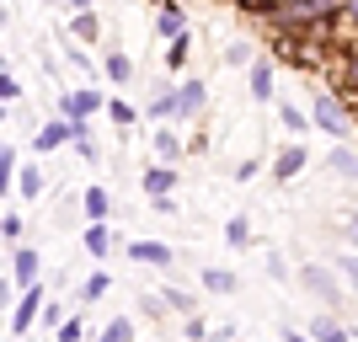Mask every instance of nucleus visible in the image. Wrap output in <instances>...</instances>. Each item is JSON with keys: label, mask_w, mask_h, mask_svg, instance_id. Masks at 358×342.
<instances>
[{"label": "nucleus", "mask_w": 358, "mask_h": 342, "mask_svg": "<svg viewBox=\"0 0 358 342\" xmlns=\"http://www.w3.org/2000/svg\"><path fill=\"white\" fill-rule=\"evenodd\" d=\"M310 118H315V129H321L331 145H348V139H353V107H348L337 91H321V86H315V97H310Z\"/></svg>", "instance_id": "nucleus-1"}, {"label": "nucleus", "mask_w": 358, "mask_h": 342, "mask_svg": "<svg viewBox=\"0 0 358 342\" xmlns=\"http://www.w3.org/2000/svg\"><path fill=\"white\" fill-rule=\"evenodd\" d=\"M294 278L305 283V289H310L327 311H331V305H343V289H348V283H343V273H337V268H327V262H305Z\"/></svg>", "instance_id": "nucleus-2"}, {"label": "nucleus", "mask_w": 358, "mask_h": 342, "mask_svg": "<svg viewBox=\"0 0 358 342\" xmlns=\"http://www.w3.org/2000/svg\"><path fill=\"white\" fill-rule=\"evenodd\" d=\"M43 305H48V294H43V283H32V289H22V299L11 305V337L16 342H27V332L43 321Z\"/></svg>", "instance_id": "nucleus-3"}, {"label": "nucleus", "mask_w": 358, "mask_h": 342, "mask_svg": "<svg viewBox=\"0 0 358 342\" xmlns=\"http://www.w3.org/2000/svg\"><path fill=\"white\" fill-rule=\"evenodd\" d=\"M107 107V97L96 86H64L59 91V118H96Z\"/></svg>", "instance_id": "nucleus-4"}, {"label": "nucleus", "mask_w": 358, "mask_h": 342, "mask_svg": "<svg viewBox=\"0 0 358 342\" xmlns=\"http://www.w3.org/2000/svg\"><path fill=\"white\" fill-rule=\"evenodd\" d=\"M11 262H6V268H11V289H32V283H43V257H38V246H27V241H22V246H11Z\"/></svg>", "instance_id": "nucleus-5"}, {"label": "nucleus", "mask_w": 358, "mask_h": 342, "mask_svg": "<svg viewBox=\"0 0 358 342\" xmlns=\"http://www.w3.org/2000/svg\"><path fill=\"white\" fill-rule=\"evenodd\" d=\"M305 166H310V150H305V139H289V145L278 150V155H273L268 177H273V182H294L299 171H305Z\"/></svg>", "instance_id": "nucleus-6"}, {"label": "nucleus", "mask_w": 358, "mask_h": 342, "mask_svg": "<svg viewBox=\"0 0 358 342\" xmlns=\"http://www.w3.org/2000/svg\"><path fill=\"white\" fill-rule=\"evenodd\" d=\"M64 145H75V118L38 123V134H32V150H38V155H54V150H64Z\"/></svg>", "instance_id": "nucleus-7"}, {"label": "nucleus", "mask_w": 358, "mask_h": 342, "mask_svg": "<svg viewBox=\"0 0 358 342\" xmlns=\"http://www.w3.org/2000/svg\"><path fill=\"white\" fill-rule=\"evenodd\" d=\"M246 91H252V102H262V107L278 102V70H273V59H257L252 70H246Z\"/></svg>", "instance_id": "nucleus-8"}, {"label": "nucleus", "mask_w": 358, "mask_h": 342, "mask_svg": "<svg viewBox=\"0 0 358 342\" xmlns=\"http://www.w3.org/2000/svg\"><path fill=\"white\" fill-rule=\"evenodd\" d=\"M123 252H129V262H139V268H171V262H177V252H171L166 241H150V236L129 241Z\"/></svg>", "instance_id": "nucleus-9"}, {"label": "nucleus", "mask_w": 358, "mask_h": 342, "mask_svg": "<svg viewBox=\"0 0 358 342\" xmlns=\"http://www.w3.org/2000/svg\"><path fill=\"white\" fill-rule=\"evenodd\" d=\"M203 107H209V86H203L198 75H187V80H177V123L198 118Z\"/></svg>", "instance_id": "nucleus-10"}, {"label": "nucleus", "mask_w": 358, "mask_h": 342, "mask_svg": "<svg viewBox=\"0 0 358 342\" xmlns=\"http://www.w3.org/2000/svg\"><path fill=\"white\" fill-rule=\"evenodd\" d=\"M139 187H145V198L177 193V166H171V161H150L145 171H139Z\"/></svg>", "instance_id": "nucleus-11"}, {"label": "nucleus", "mask_w": 358, "mask_h": 342, "mask_svg": "<svg viewBox=\"0 0 358 342\" xmlns=\"http://www.w3.org/2000/svg\"><path fill=\"white\" fill-rule=\"evenodd\" d=\"M80 214H86V225H107L113 220V193H107L102 182H91L86 193H80Z\"/></svg>", "instance_id": "nucleus-12"}, {"label": "nucleus", "mask_w": 358, "mask_h": 342, "mask_svg": "<svg viewBox=\"0 0 358 342\" xmlns=\"http://www.w3.org/2000/svg\"><path fill=\"white\" fill-rule=\"evenodd\" d=\"M305 332H310L315 342H348V337H353V327H348V321H337L331 311H315Z\"/></svg>", "instance_id": "nucleus-13"}, {"label": "nucleus", "mask_w": 358, "mask_h": 342, "mask_svg": "<svg viewBox=\"0 0 358 342\" xmlns=\"http://www.w3.org/2000/svg\"><path fill=\"white\" fill-rule=\"evenodd\" d=\"M64 38H70V43H102V16L96 11H70Z\"/></svg>", "instance_id": "nucleus-14"}, {"label": "nucleus", "mask_w": 358, "mask_h": 342, "mask_svg": "<svg viewBox=\"0 0 358 342\" xmlns=\"http://www.w3.org/2000/svg\"><path fill=\"white\" fill-rule=\"evenodd\" d=\"M150 145H155V161H171V166L187 155V139L177 129H150Z\"/></svg>", "instance_id": "nucleus-15"}, {"label": "nucleus", "mask_w": 358, "mask_h": 342, "mask_svg": "<svg viewBox=\"0 0 358 342\" xmlns=\"http://www.w3.org/2000/svg\"><path fill=\"white\" fill-rule=\"evenodd\" d=\"M150 27H155V38H161V43H171V38H182V32H187V11H182V6H161Z\"/></svg>", "instance_id": "nucleus-16"}, {"label": "nucleus", "mask_w": 358, "mask_h": 342, "mask_svg": "<svg viewBox=\"0 0 358 342\" xmlns=\"http://www.w3.org/2000/svg\"><path fill=\"white\" fill-rule=\"evenodd\" d=\"M102 75H107V86H129V80H134V59H129L123 48H107L102 54Z\"/></svg>", "instance_id": "nucleus-17"}, {"label": "nucleus", "mask_w": 358, "mask_h": 342, "mask_svg": "<svg viewBox=\"0 0 358 342\" xmlns=\"http://www.w3.org/2000/svg\"><path fill=\"white\" fill-rule=\"evenodd\" d=\"M220 59H224V70H252V64L262 59V54H257V48L246 43V38H230V43L220 48Z\"/></svg>", "instance_id": "nucleus-18"}, {"label": "nucleus", "mask_w": 358, "mask_h": 342, "mask_svg": "<svg viewBox=\"0 0 358 342\" xmlns=\"http://www.w3.org/2000/svg\"><path fill=\"white\" fill-rule=\"evenodd\" d=\"M80 246H86V257H91V262H107V257H113V230H107V225H86Z\"/></svg>", "instance_id": "nucleus-19"}, {"label": "nucleus", "mask_w": 358, "mask_h": 342, "mask_svg": "<svg viewBox=\"0 0 358 342\" xmlns=\"http://www.w3.org/2000/svg\"><path fill=\"white\" fill-rule=\"evenodd\" d=\"M327 171H337L343 182H358V150H353V145H331Z\"/></svg>", "instance_id": "nucleus-20"}, {"label": "nucleus", "mask_w": 358, "mask_h": 342, "mask_svg": "<svg viewBox=\"0 0 358 342\" xmlns=\"http://www.w3.org/2000/svg\"><path fill=\"white\" fill-rule=\"evenodd\" d=\"M278 123H284V129H289V134H310V129H315V118H310V107H294V102H278Z\"/></svg>", "instance_id": "nucleus-21"}, {"label": "nucleus", "mask_w": 358, "mask_h": 342, "mask_svg": "<svg viewBox=\"0 0 358 342\" xmlns=\"http://www.w3.org/2000/svg\"><path fill=\"white\" fill-rule=\"evenodd\" d=\"M75 155H80L86 166L102 161V150H96V134H91V118H75Z\"/></svg>", "instance_id": "nucleus-22"}, {"label": "nucleus", "mask_w": 358, "mask_h": 342, "mask_svg": "<svg viewBox=\"0 0 358 342\" xmlns=\"http://www.w3.org/2000/svg\"><path fill=\"white\" fill-rule=\"evenodd\" d=\"M187 59H193V27L182 32V38H171V43H166V70H171V75L187 70Z\"/></svg>", "instance_id": "nucleus-23"}, {"label": "nucleus", "mask_w": 358, "mask_h": 342, "mask_svg": "<svg viewBox=\"0 0 358 342\" xmlns=\"http://www.w3.org/2000/svg\"><path fill=\"white\" fill-rule=\"evenodd\" d=\"M224 246H230V252H246V246H252V220H246V214H230V220H224Z\"/></svg>", "instance_id": "nucleus-24"}, {"label": "nucleus", "mask_w": 358, "mask_h": 342, "mask_svg": "<svg viewBox=\"0 0 358 342\" xmlns=\"http://www.w3.org/2000/svg\"><path fill=\"white\" fill-rule=\"evenodd\" d=\"M16 177H22V155H16V145L6 139V145H0V187L11 193V187H16Z\"/></svg>", "instance_id": "nucleus-25"}, {"label": "nucleus", "mask_w": 358, "mask_h": 342, "mask_svg": "<svg viewBox=\"0 0 358 342\" xmlns=\"http://www.w3.org/2000/svg\"><path fill=\"white\" fill-rule=\"evenodd\" d=\"M107 289H113V278H107V268L86 273V283H80V305H96V299H107Z\"/></svg>", "instance_id": "nucleus-26"}, {"label": "nucleus", "mask_w": 358, "mask_h": 342, "mask_svg": "<svg viewBox=\"0 0 358 342\" xmlns=\"http://www.w3.org/2000/svg\"><path fill=\"white\" fill-rule=\"evenodd\" d=\"M145 118H177V86H161L155 97H150Z\"/></svg>", "instance_id": "nucleus-27"}, {"label": "nucleus", "mask_w": 358, "mask_h": 342, "mask_svg": "<svg viewBox=\"0 0 358 342\" xmlns=\"http://www.w3.org/2000/svg\"><path fill=\"white\" fill-rule=\"evenodd\" d=\"M16 187H22V204H38L43 198V166H22Z\"/></svg>", "instance_id": "nucleus-28"}, {"label": "nucleus", "mask_w": 358, "mask_h": 342, "mask_svg": "<svg viewBox=\"0 0 358 342\" xmlns=\"http://www.w3.org/2000/svg\"><path fill=\"white\" fill-rule=\"evenodd\" d=\"M161 294H166V305H171V315H182V321L198 315V294L193 289H161Z\"/></svg>", "instance_id": "nucleus-29"}, {"label": "nucleus", "mask_w": 358, "mask_h": 342, "mask_svg": "<svg viewBox=\"0 0 358 342\" xmlns=\"http://www.w3.org/2000/svg\"><path fill=\"white\" fill-rule=\"evenodd\" d=\"M236 273L230 268H203V289H209V294H236Z\"/></svg>", "instance_id": "nucleus-30"}, {"label": "nucleus", "mask_w": 358, "mask_h": 342, "mask_svg": "<svg viewBox=\"0 0 358 342\" xmlns=\"http://www.w3.org/2000/svg\"><path fill=\"white\" fill-rule=\"evenodd\" d=\"M0 236H6V246H22V236H27L22 208H6V214H0Z\"/></svg>", "instance_id": "nucleus-31"}, {"label": "nucleus", "mask_w": 358, "mask_h": 342, "mask_svg": "<svg viewBox=\"0 0 358 342\" xmlns=\"http://www.w3.org/2000/svg\"><path fill=\"white\" fill-rule=\"evenodd\" d=\"M107 118L118 123V129H134V123H139V107L123 102V97H107Z\"/></svg>", "instance_id": "nucleus-32"}, {"label": "nucleus", "mask_w": 358, "mask_h": 342, "mask_svg": "<svg viewBox=\"0 0 358 342\" xmlns=\"http://www.w3.org/2000/svg\"><path fill=\"white\" fill-rule=\"evenodd\" d=\"M96 342H134V321H129V315H113V321L96 332Z\"/></svg>", "instance_id": "nucleus-33"}, {"label": "nucleus", "mask_w": 358, "mask_h": 342, "mask_svg": "<svg viewBox=\"0 0 358 342\" xmlns=\"http://www.w3.org/2000/svg\"><path fill=\"white\" fill-rule=\"evenodd\" d=\"M241 16H262V22H273V16L284 11V0H236Z\"/></svg>", "instance_id": "nucleus-34"}, {"label": "nucleus", "mask_w": 358, "mask_h": 342, "mask_svg": "<svg viewBox=\"0 0 358 342\" xmlns=\"http://www.w3.org/2000/svg\"><path fill=\"white\" fill-rule=\"evenodd\" d=\"M331 268L343 273V283H348V289H353V294H358V252H353V246H348V252H337V257H331Z\"/></svg>", "instance_id": "nucleus-35"}, {"label": "nucleus", "mask_w": 358, "mask_h": 342, "mask_svg": "<svg viewBox=\"0 0 358 342\" xmlns=\"http://www.w3.org/2000/svg\"><path fill=\"white\" fill-rule=\"evenodd\" d=\"M0 102H6V107L22 102V80H16V70H0Z\"/></svg>", "instance_id": "nucleus-36"}, {"label": "nucleus", "mask_w": 358, "mask_h": 342, "mask_svg": "<svg viewBox=\"0 0 358 342\" xmlns=\"http://www.w3.org/2000/svg\"><path fill=\"white\" fill-rule=\"evenodd\" d=\"M80 337H86V321H80V315H64L59 332H54V342H80Z\"/></svg>", "instance_id": "nucleus-37"}, {"label": "nucleus", "mask_w": 358, "mask_h": 342, "mask_svg": "<svg viewBox=\"0 0 358 342\" xmlns=\"http://www.w3.org/2000/svg\"><path fill=\"white\" fill-rule=\"evenodd\" d=\"M182 332H187V342H209V337H214V327L203 321V315H187V321H182Z\"/></svg>", "instance_id": "nucleus-38"}, {"label": "nucleus", "mask_w": 358, "mask_h": 342, "mask_svg": "<svg viewBox=\"0 0 358 342\" xmlns=\"http://www.w3.org/2000/svg\"><path fill=\"white\" fill-rule=\"evenodd\" d=\"M139 311H145L150 321H161V315L171 311V305H166V294H145V299H139Z\"/></svg>", "instance_id": "nucleus-39"}, {"label": "nucleus", "mask_w": 358, "mask_h": 342, "mask_svg": "<svg viewBox=\"0 0 358 342\" xmlns=\"http://www.w3.org/2000/svg\"><path fill=\"white\" fill-rule=\"evenodd\" d=\"M236 182H252V177H262V161L257 155H246V161H236V171H230Z\"/></svg>", "instance_id": "nucleus-40"}, {"label": "nucleus", "mask_w": 358, "mask_h": 342, "mask_svg": "<svg viewBox=\"0 0 358 342\" xmlns=\"http://www.w3.org/2000/svg\"><path fill=\"white\" fill-rule=\"evenodd\" d=\"M343 241L358 252V208H343Z\"/></svg>", "instance_id": "nucleus-41"}, {"label": "nucleus", "mask_w": 358, "mask_h": 342, "mask_svg": "<svg viewBox=\"0 0 358 342\" xmlns=\"http://www.w3.org/2000/svg\"><path fill=\"white\" fill-rule=\"evenodd\" d=\"M150 214H161V220H177V198H171V193L150 198Z\"/></svg>", "instance_id": "nucleus-42"}, {"label": "nucleus", "mask_w": 358, "mask_h": 342, "mask_svg": "<svg viewBox=\"0 0 358 342\" xmlns=\"http://www.w3.org/2000/svg\"><path fill=\"white\" fill-rule=\"evenodd\" d=\"M262 268H268V278H278V283L289 278V262H284V252H268V262H262Z\"/></svg>", "instance_id": "nucleus-43"}, {"label": "nucleus", "mask_w": 358, "mask_h": 342, "mask_svg": "<svg viewBox=\"0 0 358 342\" xmlns=\"http://www.w3.org/2000/svg\"><path fill=\"white\" fill-rule=\"evenodd\" d=\"M278 342H315V337H310V332H299V327H284V332H278Z\"/></svg>", "instance_id": "nucleus-44"}, {"label": "nucleus", "mask_w": 358, "mask_h": 342, "mask_svg": "<svg viewBox=\"0 0 358 342\" xmlns=\"http://www.w3.org/2000/svg\"><path fill=\"white\" fill-rule=\"evenodd\" d=\"M343 22H353V27H358V0H343Z\"/></svg>", "instance_id": "nucleus-45"}, {"label": "nucleus", "mask_w": 358, "mask_h": 342, "mask_svg": "<svg viewBox=\"0 0 358 342\" xmlns=\"http://www.w3.org/2000/svg\"><path fill=\"white\" fill-rule=\"evenodd\" d=\"M64 11H91V6H96V0H59Z\"/></svg>", "instance_id": "nucleus-46"}, {"label": "nucleus", "mask_w": 358, "mask_h": 342, "mask_svg": "<svg viewBox=\"0 0 358 342\" xmlns=\"http://www.w3.org/2000/svg\"><path fill=\"white\" fill-rule=\"evenodd\" d=\"M353 342H358V327H353Z\"/></svg>", "instance_id": "nucleus-47"}, {"label": "nucleus", "mask_w": 358, "mask_h": 342, "mask_svg": "<svg viewBox=\"0 0 358 342\" xmlns=\"http://www.w3.org/2000/svg\"><path fill=\"white\" fill-rule=\"evenodd\" d=\"M224 6H236V0H224Z\"/></svg>", "instance_id": "nucleus-48"}, {"label": "nucleus", "mask_w": 358, "mask_h": 342, "mask_svg": "<svg viewBox=\"0 0 358 342\" xmlns=\"http://www.w3.org/2000/svg\"><path fill=\"white\" fill-rule=\"evenodd\" d=\"M54 6H59V0H54Z\"/></svg>", "instance_id": "nucleus-49"}, {"label": "nucleus", "mask_w": 358, "mask_h": 342, "mask_svg": "<svg viewBox=\"0 0 358 342\" xmlns=\"http://www.w3.org/2000/svg\"><path fill=\"white\" fill-rule=\"evenodd\" d=\"M348 342H353V337H348Z\"/></svg>", "instance_id": "nucleus-50"}]
</instances>
